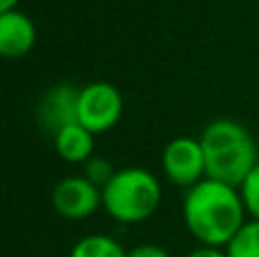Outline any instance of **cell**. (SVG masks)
<instances>
[{"label": "cell", "mask_w": 259, "mask_h": 257, "mask_svg": "<svg viewBox=\"0 0 259 257\" xmlns=\"http://www.w3.org/2000/svg\"><path fill=\"white\" fill-rule=\"evenodd\" d=\"M246 205L241 191L232 185L205 178L187 191L182 217L187 230L202 246H228L246 223Z\"/></svg>", "instance_id": "1"}, {"label": "cell", "mask_w": 259, "mask_h": 257, "mask_svg": "<svg viewBox=\"0 0 259 257\" xmlns=\"http://www.w3.org/2000/svg\"><path fill=\"white\" fill-rule=\"evenodd\" d=\"M205 153L207 178L225 185L241 187L248 173L257 166V146L250 132L237 121L219 118L202 130L200 137Z\"/></svg>", "instance_id": "2"}, {"label": "cell", "mask_w": 259, "mask_h": 257, "mask_svg": "<svg viewBox=\"0 0 259 257\" xmlns=\"http://www.w3.org/2000/svg\"><path fill=\"white\" fill-rule=\"evenodd\" d=\"M161 185L150 171L139 166L121 168L103 187V207L118 223H143L157 212Z\"/></svg>", "instance_id": "3"}, {"label": "cell", "mask_w": 259, "mask_h": 257, "mask_svg": "<svg viewBox=\"0 0 259 257\" xmlns=\"http://www.w3.org/2000/svg\"><path fill=\"white\" fill-rule=\"evenodd\" d=\"M123 116V96L109 82H91L82 87L77 98V123L91 132H109Z\"/></svg>", "instance_id": "4"}, {"label": "cell", "mask_w": 259, "mask_h": 257, "mask_svg": "<svg viewBox=\"0 0 259 257\" xmlns=\"http://www.w3.org/2000/svg\"><path fill=\"white\" fill-rule=\"evenodd\" d=\"M164 173L175 187L191 189L207 178L205 153L200 139L193 137H175L164 146L161 153Z\"/></svg>", "instance_id": "5"}, {"label": "cell", "mask_w": 259, "mask_h": 257, "mask_svg": "<svg viewBox=\"0 0 259 257\" xmlns=\"http://www.w3.org/2000/svg\"><path fill=\"white\" fill-rule=\"evenodd\" d=\"M103 205V189L84 176H66L53 189V207L59 217L82 221Z\"/></svg>", "instance_id": "6"}, {"label": "cell", "mask_w": 259, "mask_h": 257, "mask_svg": "<svg viewBox=\"0 0 259 257\" xmlns=\"http://www.w3.org/2000/svg\"><path fill=\"white\" fill-rule=\"evenodd\" d=\"M77 98L80 89L71 84H55L46 91L39 103V121L53 137L62 127L77 123Z\"/></svg>", "instance_id": "7"}, {"label": "cell", "mask_w": 259, "mask_h": 257, "mask_svg": "<svg viewBox=\"0 0 259 257\" xmlns=\"http://www.w3.org/2000/svg\"><path fill=\"white\" fill-rule=\"evenodd\" d=\"M36 27L18 9L0 14V53L5 59H21L34 48Z\"/></svg>", "instance_id": "8"}, {"label": "cell", "mask_w": 259, "mask_h": 257, "mask_svg": "<svg viewBox=\"0 0 259 257\" xmlns=\"http://www.w3.org/2000/svg\"><path fill=\"white\" fill-rule=\"evenodd\" d=\"M94 137L80 123H71L53 137L55 150L68 164H87L94 157Z\"/></svg>", "instance_id": "9"}, {"label": "cell", "mask_w": 259, "mask_h": 257, "mask_svg": "<svg viewBox=\"0 0 259 257\" xmlns=\"http://www.w3.org/2000/svg\"><path fill=\"white\" fill-rule=\"evenodd\" d=\"M68 257H127V253L109 235H89L73 246Z\"/></svg>", "instance_id": "10"}, {"label": "cell", "mask_w": 259, "mask_h": 257, "mask_svg": "<svg viewBox=\"0 0 259 257\" xmlns=\"http://www.w3.org/2000/svg\"><path fill=\"white\" fill-rule=\"evenodd\" d=\"M230 257H259V221H246L225 250Z\"/></svg>", "instance_id": "11"}, {"label": "cell", "mask_w": 259, "mask_h": 257, "mask_svg": "<svg viewBox=\"0 0 259 257\" xmlns=\"http://www.w3.org/2000/svg\"><path fill=\"white\" fill-rule=\"evenodd\" d=\"M239 191H241L246 212L259 221V162H257V166L248 173V178L243 180V185L239 187Z\"/></svg>", "instance_id": "12"}, {"label": "cell", "mask_w": 259, "mask_h": 257, "mask_svg": "<svg viewBox=\"0 0 259 257\" xmlns=\"http://www.w3.org/2000/svg\"><path fill=\"white\" fill-rule=\"evenodd\" d=\"M114 173H116V171L112 168V164H109L107 159H103V157H91L89 162L84 164V173H82V176H84L87 180L94 182L96 187H100V189H103V187L114 178Z\"/></svg>", "instance_id": "13"}, {"label": "cell", "mask_w": 259, "mask_h": 257, "mask_svg": "<svg viewBox=\"0 0 259 257\" xmlns=\"http://www.w3.org/2000/svg\"><path fill=\"white\" fill-rule=\"evenodd\" d=\"M127 257H170V255H168V250L157 244H141L130 250Z\"/></svg>", "instance_id": "14"}, {"label": "cell", "mask_w": 259, "mask_h": 257, "mask_svg": "<svg viewBox=\"0 0 259 257\" xmlns=\"http://www.w3.org/2000/svg\"><path fill=\"white\" fill-rule=\"evenodd\" d=\"M187 257H230V255L223 253L221 248H214V246H200V248L191 250Z\"/></svg>", "instance_id": "15"}, {"label": "cell", "mask_w": 259, "mask_h": 257, "mask_svg": "<svg viewBox=\"0 0 259 257\" xmlns=\"http://www.w3.org/2000/svg\"><path fill=\"white\" fill-rule=\"evenodd\" d=\"M16 5H18V0H0V14L16 9Z\"/></svg>", "instance_id": "16"}]
</instances>
